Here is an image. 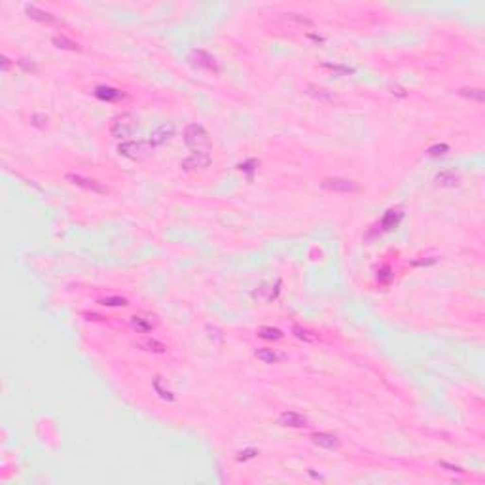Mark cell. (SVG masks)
Returning a JSON list of instances; mask_svg holds the SVG:
<instances>
[{
	"label": "cell",
	"mask_w": 485,
	"mask_h": 485,
	"mask_svg": "<svg viewBox=\"0 0 485 485\" xmlns=\"http://www.w3.org/2000/svg\"><path fill=\"white\" fill-rule=\"evenodd\" d=\"M2 68H4V70L10 68V59H8L6 55H2Z\"/></svg>",
	"instance_id": "cell-32"
},
{
	"label": "cell",
	"mask_w": 485,
	"mask_h": 485,
	"mask_svg": "<svg viewBox=\"0 0 485 485\" xmlns=\"http://www.w3.org/2000/svg\"><path fill=\"white\" fill-rule=\"evenodd\" d=\"M131 326H133L139 334H148L157 326V317L150 313H137L131 319Z\"/></svg>",
	"instance_id": "cell-8"
},
{
	"label": "cell",
	"mask_w": 485,
	"mask_h": 485,
	"mask_svg": "<svg viewBox=\"0 0 485 485\" xmlns=\"http://www.w3.org/2000/svg\"><path fill=\"white\" fill-rule=\"evenodd\" d=\"M154 388H156V392L161 396L163 400H169V402H172V400H174V394H172V392H169V390H165V388L161 387V377H156V379H154Z\"/></svg>",
	"instance_id": "cell-23"
},
{
	"label": "cell",
	"mask_w": 485,
	"mask_h": 485,
	"mask_svg": "<svg viewBox=\"0 0 485 485\" xmlns=\"http://www.w3.org/2000/svg\"><path fill=\"white\" fill-rule=\"evenodd\" d=\"M209 165H210L209 152H192L186 159H182L180 167L188 172H194L197 171V169H205V167H209Z\"/></svg>",
	"instance_id": "cell-5"
},
{
	"label": "cell",
	"mask_w": 485,
	"mask_h": 485,
	"mask_svg": "<svg viewBox=\"0 0 485 485\" xmlns=\"http://www.w3.org/2000/svg\"><path fill=\"white\" fill-rule=\"evenodd\" d=\"M311 93H313L317 99H328V101H332V95H328L324 90H315V91H311Z\"/></svg>",
	"instance_id": "cell-30"
},
{
	"label": "cell",
	"mask_w": 485,
	"mask_h": 485,
	"mask_svg": "<svg viewBox=\"0 0 485 485\" xmlns=\"http://www.w3.org/2000/svg\"><path fill=\"white\" fill-rule=\"evenodd\" d=\"M256 357H258L260 360H263L266 364H275L279 359H283V357L277 355L273 349H258V351H256Z\"/></svg>",
	"instance_id": "cell-20"
},
{
	"label": "cell",
	"mask_w": 485,
	"mask_h": 485,
	"mask_svg": "<svg viewBox=\"0 0 485 485\" xmlns=\"http://www.w3.org/2000/svg\"><path fill=\"white\" fill-rule=\"evenodd\" d=\"M148 148H150L148 142L127 141V142H123V144H120V146H118V152H120L121 156L129 157V159H142V157L146 156Z\"/></svg>",
	"instance_id": "cell-4"
},
{
	"label": "cell",
	"mask_w": 485,
	"mask_h": 485,
	"mask_svg": "<svg viewBox=\"0 0 485 485\" xmlns=\"http://www.w3.org/2000/svg\"><path fill=\"white\" fill-rule=\"evenodd\" d=\"M321 186L324 188V190H328V192H337V194H351V192H357V190H359V184H357L355 180L337 179V177H334V179H324Z\"/></svg>",
	"instance_id": "cell-3"
},
{
	"label": "cell",
	"mask_w": 485,
	"mask_h": 485,
	"mask_svg": "<svg viewBox=\"0 0 485 485\" xmlns=\"http://www.w3.org/2000/svg\"><path fill=\"white\" fill-rule=\"evenodd\" d=\"M459 93L464 95V97H468V99H474V101H478V103H483V99H485L483 91L481 90H468V87H463V90H459Z\"/></svg>",
	"instance_id": "cell-22"
},
{
	"label": "cell",
	"mask_w": 485,
	"mask_h": 485,
	"mask_svg": "<svg viewBox=\"0 0 485 485\" xmlns=\"http://www.w3.org/2000/svg\"><path fill=\"white\" fill-rule=\"evenodd\" d=\"M328 68H332V70H337V72H343V74H351L352 68L349 67H341V65H326Z\"/></svg>",
	"instance_id": "cell-29"
},
{
	"label": "cell",
	"mask_w": 485,
	"mask_h": 485,
	"mask_svg": "<svg viewBox=\"0 0 485 485\" xmlns=\"http://www.w3.org/2000/svg\"><path fill=\"white\" fill-rule=\"evenodd\" d=\"M184 141L186 146L192 152H207L210 148V137L207 129L199 123H190L184 131Z\"/></svg>",
	"instance_id": "cell-1"
},
{
	"label": "cell",
	"mask_w": 485,
	"mask_h": 485,
	"mask_svg": "<svg viewBox=\"0 0 485 485\" xmlns=\"http://www.w3.org/2000/svg\"><path fill=\"white\" fill-rule=\"evenodd\" d=\"M258 336L263 337V339H271V341H279V339H283V332L279 328H273V326H261L260 330H258Z\"/></svg>",
	"instance_id": "cell-18"
},
{
	"label": "cell",
	"mask_w": 485,
	"mask_h": 485,
	"mask_svg": "<svg viewBox=\"0 0 485 485\" xmlns=\"http://www.w3.org/2000/svg\"><path fill=\"white\" fill-rule=\"evenodd\" d=\"M67 180H70L72 184H76V186L83 188V190H90V192H95V194H106L108 192V188L103 186L99 180L95 179H85V177H82V174H74V172H68L67 174Z\"/></svg>",
	"instance_id": "cell-7"
},
{
	"label": "cell",
	"mask_w": 485,
	"mask_h": 485,
	"mask_svg": "<svg viewBox=\"0 0 485 485\" xmlns=\"http://www.w3.org/2000/svg\"><path fill=\"white\" fill-rule=\"evenodd\" d=\"M142 349H146V351H154V352H163L165 351V345L159 343V341H156V339H148V341H144V343H141Z\"/></svg>",
	"instance_id": "cell-24"
},
{
	"label": "cell",
	"mask_w": 485,
	"mask_h": 485,
	"mask_svg": "<svg viewBox=\"0 0 485 485\" xmlns=\"http://www.w3.org/2000/svg\"><path fill=\"white\" fill-rule=\"evenodd\" d=\"M254 167H258V161L256 159H248V161H245V163H241L239 165V169L241 171H254Z\"/></svg>",
	"instance_id": "cell-28"
},
{
	"label": "cell",
	"mask_w": 485,
	"mask_h": 485,
	"mask_svg": "<svg viewBox=\"0 0 485 485\" xmlns=\"http://www.w3.org/2000/svg\"><path fill=\"white\" fill-rule=\"evenodd\" d=\"M192 61H194L197 67H203L210 70V72H220V67H218V61L210 55V53L203 52V50H195L192 52Z\"/></svg>",
	"instance_id": "cell-9"
},
{
	"label": "cell",
	"mask_w": 485,
	"mask_h": 485,
	"mask_svg": "<svg viewBox=\"0 0 485 485\" xmlns=\"http://www.w3.org/2000/svg\"><path fill=\"white\" fill-rule=\"evenodd\" d=\"M442 466H444V468H449L451 472H464V470H461L459 466H451V464H448V463H442Z\"/></svg>",
	"instance_id": "cell-31"
},
{
	"label": "cell",
	"mask_w": 485,
	"mask_h": 485,
	"mask_svg": "<svg viewBox=\"0 0 485 485\" xmlns=\"http://www.w3.org/2000/svg\"><path fill=\"white\" fill-rule=\"evenodd\" d=\"M292 334L298 337V339H301V341H305V343H317V341H319V336H317L315 332L303 328V326H299V324H294V326H292Z\"/></svg>",
	"instance_id": "cell-17"
},
{
	"label": "cell",
	"mask_w": 485,
	"mask_h": 485,
	"mask_svg": "<svg viewBox=\"0 0 485 485\" xmlns=\"http://www.w3.org/2000/svg\"><path fill=\"white\" fill-rule=\"evenodd\" d=\"M53 44L57 46V48H63V50H70V52H78V50H80L78 44L72 42L70 38H67L65 34H55V36H53Z\"/></svg>",
	"instance_id": "cell-19"
},
{
	"label": "cell",
	"mask_w": 485,
	"mask_h": 485,
	"mask_svg": "<svg viewBox=\"0 0 485 485\" xmlns=\"http://www.w3.org/2000/svg\"><path fill=\"white\" fill-rule=\"evenodd\" d=\"M311 440L319 446V448L324 449H337L341 446V442L337 438L336 434H330V432H315L311 434Z\"/></svg>",
	"instance_id": "cell-12"
},
{
	"label": "cell",
	"mask_w": 485,
	"mask_h": 485,
	"mask_svg": "<svg viewBox=\"0 0 485 485\" xmlns=\"http://www.w3.org/2000/svg\"><path fill=\"white\" fill-rule=\"evenodd\" d=\"M174 129H177V127H174L172 121H169V123H161L157 129H154L152 135H150V139H148L150 148H156V146L165 144V142L169 141L172 135H174Z\"/></svg>",
	"instance_id": "cell-6"
},
{
	"label": "cell",
	"mask_w": 485,
	"mask_h": 485,
	"mask_svg": "<svg viewBox=\"0 0 485 485\" xmlns=\"http://www.w3.org/2000/svg\"><path fill=\"white\" fill-rule=\"evenodd\" d=\"M402 218H404V212L400 209H388L387 212L383 214V218H381V228H383L385 232H390V230H394V228L400 226Z\"/></svg>",
	"instance_id": "cell-13"
},
{
	"label": "cell",
	"mask_w": 485,
	"mask_h": 485,
	"mask_svg": "<svg viewBox=\"0 0 485 485\" xmlns=\"http://www.w3.org/2000/svg\"><path fill=\"white\" fill-rule=\"evenodd\" d=\"M256 455H258L256 449H245V451H241L237 455V461H248V459H254Z\"/></svg>",
	"instance_id": "cell-27"
},
{
	"label": "cell",
	"mask_w": 485,
	"mask_h": 485,
	"mask_svg": "<svg viewBox=\"0 0 485 485\" xmlns=\"http://www.w3.org/2000/svg\"><path fill=\"white\" fill-rule=\"evenodd\" d=\"M390 279H392V273H390V268H387V266H385V268H383V269H379V273H377V281H379V283L385 284V283H388Z\"/></svg>",
	"instance_id": "cell-25"
},
{
	"label": "cell",
	"mask_w": 485,
	"mask_h": 485,
	"mask_svg": "<svg viewBox=\"0 0 485 485\" xmlns=\"http://www.w3.org/2000/svg\"><path fill=\"white\" fill-rule=\"evenodd\" d=\"M436 184L438 186H448V188H453L459 184V174L453 171H442L436 174Z\"/></svg>",
	"instance_id": "cell-16"
},
{
	"label": "cell",
	"mask_w": 485,
	"mask_h": 485,
	"mask_svg": "<svg viewBox=\"0 0 485 485\" xmlns=\"http://www.w3.org/2000/svg\"><path fill=\"white\" fill-rule=\"evenodd\" d=\"M99 303H101V305H106V307H123V305H127V299L121 298V296H108V298L99 299Z\"/></svg>",
	"instance_id": "cell-21"
},
{
	"label": "cell",
	"mask_w": 485,
	"mask_h": 485,
	"mask_svg": "<svg viewBox=\"0 0 485 485\" xmlns=\"http://www.w3.org/2000/svg\"><path fill=\"white\" fill-rule=\"evenodd\" d=\"M95 95H97L101 101L112 103V101H118V99L121 97V91L116 90V87H110V85H99V87H95Z\"/></svg>",
	"instance_id": "cell-15"
},
{
	"label": "cell",
	"mask_w": 485,
	"mask_h": 485,
	"mask_svg": "<svg viewBox=\"0 0 485 485\" xmlns=\"http://www.w3.org/2000/svg\"><path fill=\"white\" fill-rule=\"evenodd\" d=\"M448 150H449L448 144H436L432 148H428V154H430V156H442V154H446Z\"/></svg>",
	"instance_id": "cell-26"
},
{
	"label": "cell",
	"mask_w": 485,
	"mask_h": 485,
	"mask_svg": "<svg viewBox=\"0 0 485 485\" xmlns=\"http://www.w3.org/2000/svg\"><path fill=\"white\" fill-rule=\"evenodd\" d=\"M279 425L290 426V428H305L307 419L298 411H283L279 417Z\"/></svg>",
	"instance_id": "cell-11"
},
{
	"label": "cell",
	"mask_w": 485,
	"mask_h": 485,
	"mask_svg": "<svg viewBox=\"0 0 485 485\" xmlns=\"http://www.w3.org/2000/svg\"><path fill=\"white\" fill-rule=\"evenodd\" d=\"M137 129V118H135L131 112H123L120 116H116L112 120V125H110V133H112L114 139L118 141H123L127 137H131Z\"/></svg>",
	"instance_id": "cell-2"
},
{
	"label": "cell",
	"mask_w": 485,
	"mask_h": 485,
	"mask_svg": "<svg viewBox=\"0 0 485 485\" xmlns=\"http://www.w3.org/2000/svg\"><path fill=\"white\" fill-rule=\"evenodd\" d=\"M25 12H27V15H29L30 19H34V21L48 23V25H55V23H57V17H55V15L50 14V12H44V10H40V8L36 6L27 4V6H25Z\"/></svg>",
	"instance_id": "cell-14"
},
{
	"label": "cell",
	"mask_w": 485,
	"mask_h": 485,
	"mask_svg": "<svg viewBox=\"0 0 485 485\" xmlns=\"http://www.w3.org/2000/svg\"><path fill=\"white\" fill-rule=\"evenodd\" d=\"M279 292H281V281H275V284H273V283L261 284L258 290L252 292V296L256 299H260V301H266V303H269V301H273V299L279 296Z\"/></svg>",
	"instance_id": "cell-10"
}]
</instances>
